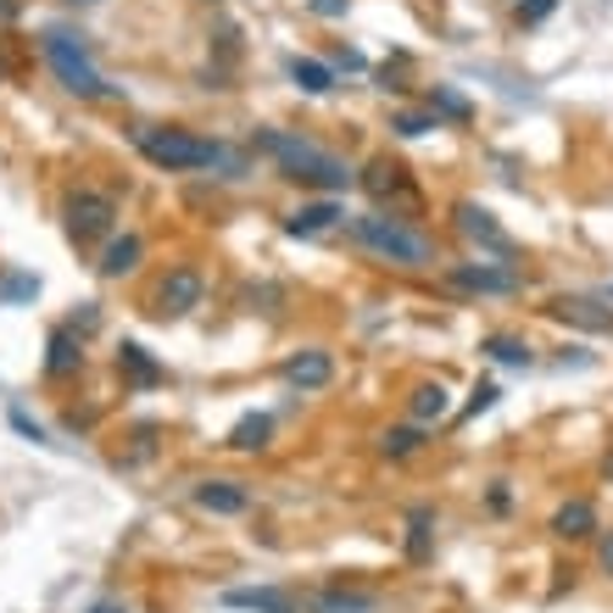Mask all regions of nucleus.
<instances>
[{"mask_svg":"<svg viewBox=\"0 0 613 613\" xmlns=\"http://www.w3.org/2000/svg\"><path fill=\"white\" fill-rule=\"evenodd\" d=\"M251 151H269L274 162H280V173L291 185H307V190H346V185H358V173L346 167L335 151H324V145H313V140H302V134H291V129H251Z\"/></svg>","mask_w":613,"mask_h":613,"instance_id":"obj_1","label":"nucleus"},{"mask_svg":"<svg viewBox=\"0 0 613 613\" xmlns=\"http://www.w3.org/2000/svg\"><path fill=\"white\" fill-rule=\"evenodd\" d=\"M352 240L363 251H374L380 262H396V269H435V240L407 223V218H391V212H358L352 218Z\"/></svg>","mask_w":613,"mask_h":613,"instance_id":"obj_2","label":"nucleus"},{"mask_svg":"<svg viewBox=\"0 0 613 613\" xmlns=\"http://www.w3.org/2000/svg\"><path fill=\"white\" fill-rule=\"evenodd\" d=\"M134 145L151 167L162 173H196V167H218L223 156V140H201L190 129H162V123H145L134 129Z\"/></svg>","mask_w":613,"mask_h":613,"instance_id":"obj_3","label":"nucleus"},{"mask_svg":"<svg viewBox=\"0 0 613 613\" xmlns=\"http://www.w3.org/2000/svg\"><path fill=\"white\" fill-rule=\"evenodd\" d=\"M40 45H45V62H51V73L62 78V90H73L78 101H101V96H112V84L96 73V62L84 56V45H78L73 34L51 29Z\"/></svg>","mask_w":613,"mask_h":613,"instance_id":"obj_4","label":"nucleus"},{"mask_svg":"<svg viewBox=\"0 0 613 613\" xmlns=\"http://www.w3.org/2000/svg\"><path fill=\"white\" fill-rule=\"evenodd\" d=\"M62 218H67V240H73V245H96V240L112 234L118 201H112L107 190H73L67 207H62Z\"/></svg>","mask_w":613,"mask_h":613,"instance_id":"obj_5","label":"nucleus"},{"mask_svg":"<svg viewBox=\"0 0 613 613\" xmlns=\"http://www.w3.org/2000/svg\"><path fill=\"white\" fill-rule=\"evenodd\" d=\"M358 185H363L380 207L391 201V212H396V201H402L413 218L424 212V196H418V185H413V173H407V162H396V156H374V162L358 173Z\"/></svg>","mask_w":613,"mask_h":613,"instance_id":"obj_6","label":"nucleus"},{"mask_svg":"<svg viewBox=\"0 0 613 613\" xmlns=\"http://www.w3.org/2000/svg\"><path fill=\"white\" fill-rule=\"evenodd\" d=\"M447 285L463 291V296H513L524 285V274L518 269H502V262H452Z\"/></svg>","mask_w":613,"mask_h":613,"instance_id":"obj_7","label":"nucleus"},{"mask_svg":"<svg viewBox=\"0 0 613 613\" xmlns=\"http://www.w3.org/2000/svg\"><path fill=\"white\" fill-rule=\"evenodd\" d=\"M547 318L552 324H569V329H585V335H613L607 296H552L547 302Z\"/></svg>","mask_w":613,"mask_h":613,"instance_id":"obj_8","label":"nucleus"},{"mask_svg":"<svg viewBox=\"0 0 613 613\" xmlns=\"http://www.w3.org/2000/svg\"><path fill=\"white\" fill-rule=\"evenodd\" d=\"M201 296H207V285H201L196 269H173V274L156 285V318H190V313L201 307Z\"/></svg>","mask_w":613,"mask_h":613,"instance_id":"obj_9","label":"nucleus"},{"mask_svg":"<svg viewBox=\"0 0 613 613\" xmlns=\"http://www.w3.org/2000/svg\"><path fill=\"white\" fill-rule=\"evenodd\" d=\"M452 223H458V234H469L474 245H485V251H496V256H513V240H507V229L491 218V207L458 201V207H452Z\"/></svg>","mask_w":613,"mask_h":613,"instance_id":"obj_10","label":"nucleus"},{"mask_svg":"<svg viewBox=\"0 0 613 613\" xmlns=\"http://www.w3.org/2000/svg\"><path fill=\"white\" fill-rule=\"evenodd\" d=\"M280 374H285L291 391H324L335 380V358L324 352V346H302V352H291L280 363Z\"/></svg>","mask_w":613,"mask_h":613,"instance_id":"obj_11","label":"nucleus"},{"mask_svg":"<svg viewBox=\"0 0 613 613\" xmlns=\"http://www.w3.org/2000/svg\"><path fill=\"white\" fill-rule=\"evenodd\" d=\"M78 369H84V335L73 324L51 329V340H45V374L51 380H73Z\"/></svg>","mask_w":613,"mask_h":613,"instance_id":"obj_12","label":"nucleus"},{"mask_svg":"<svg viewBox=\"0 0 613 613\" xmlns=\"http://www.w3.org/2000/svg\"><path fill=\"white\" fill-rule=\"evenodd\" d=\"M118 374H123L134 391H156V385L167 380V369H162V363L145 352L140 340H123V346H118Z\"/></svg>","mask_w":613,"mask_h":613,"instance_id":"obj_13","label":"nucleus"},{"mask_svg":"<svg viewBox=\"0 0 613 613\" xmlns=\"http://www.w3.org/2000/svg\"><path fill=\"white\" fill-rule=\"evenodd\" d=\"M196 507L229 518V513H245V507H251V491H245L240 480H201V485H196Z\"/></svg>","mask_w":613,"mask_h":613,"instance_id":"obj_14","label":"nucleus"},{"mask_svg":"<svg viewBox=\"0 0 613 613\" xmlns=\"http://www.w3.org/2000/svg\"><path fill=\"white\" fill-rule=\"evenodd\" d=\"M552 536H558V541H585V536H596V507H591L585 496L563 502V507L552 513Z\"/></svg>","mask_w":613,"mask_h":613,"instance_id":"obj_15","label":"nucleus"},{"mask_svg":"<svg viewBox=\"0 0 613 613\" xmlns=\"http://www.w3.org/2000/svg\"><path fill=\"white\" fill-rule=\"evenodd\" d=\"M346 212H340V201H307V207H296L291 218H285V234H302V240H313V234H324V229H335Z\"/></svg>","mask_w":613,"mask_h":613,"instance_id":"obj_16","label":"nucleus"},{"mask_svg":"<svg viewBox=\"0 0 613 613\" xmlns=\"http://www.w3.org/2000/svg\"><path fill=\"white\" fill-rule=\"evenodd\" d=\"M307 613H380V596H369V591H346V585H329V591L307 596Z\"/></svg>","mask_w":613,"mask_h":613,"instance_id":"obj_17","label":"nucleus"},{"mask_svg":"<svg viewBox=\"0 0 613 613\" xmlns=\"http://www.w3.org/2000/svg\"><path fill=\"white\" fill-rule=\"evenodd\" d=\"M140 256H145V240H140V234H118V240L101 251L96 269H101V280H123V274L140 269Z\"/></svg>","mask_w":613,"mask_h":613,"instance_id":"obj_18","label":"nucleus"},{"mask_svg":"<svg viewBox=\"0 0 613 613\" xmlns=\"http://www.w3.org/2000/svg\"><path fill=\"white\" fill-rule=\"evenodd\" d=\"M223 607H245V613H296V596H291V591H274V585H256V591H223Z\"/></svg>","mask_w":613,"mask_h":613,"instance_id":"obj_19","label":"nucleus"},{"mask_svg":"<svg viewBox=\"0 0 613 613\" xmlns=\"http://www.w3.org/2000/svg\"><path fill=\"white\" fill-rule=\"evenodd\" d=\"M407 413H413V424H441L447 413H452V396H447V385L441 380H435V385H418L413 396H407Z\"/></svg>","mask_w":613,"mask_h":613,"instance_id":"obj_20","label":"nucleus"},{"mask_svg":"<svg viewBox=\"0 0 613 613\" xmlns=\"http://www.w3.org/2000/svg\"><path fill=\"white\" fill-rule=\"evenodd\" d=\"M291 84L302 96H329L335 90V67L318 56H291Z\"/></svg>","mask_w":613,"mask_h":613,"instance_id":"obj_21","label":"nucleus"},{"mask_svg":"<svg viewBox=\"0 0 613 613\" xmlns=\"http://www.w3.org/2000/svg\"><path fill=\"white\" fill-rule=\"evenodd\" d=\"M429 552H435V507H413L407 513V563H429Z\"/></svg>","mask_w":613,"mask_h":613,"instance_id":"obj_22","label":"nucleus"},{"mask_svg":"<svg viewBox=\"0 0 613 613\" xmlns=\"http://www.w3.org/2000/svg\"><path fill=\"white\" fill-rule=\"evenodd\" d=\"M274 441V413H245L234 429H229V447L234 452H262Z\"/></svg>","mask_w":613,"mask_h":613,"instance_id":"obj_23","label":"nucleus"},{"mask_svg":"<svg viewBox=\"0 0 613 613\" xmlns=\"http://www.w3.org/2000/svg\"><path fill=\"white\" fill-rule=\"evenodd\" d=\"M480 352H485L491 363H502V369H530V363H536V352H530L518 335H485Z\"/></svg>","mask_w":613,"mask_h":613,"instance_id":"obj_24","label":"nucleus"},{"mask_svg":"<svg viewBox=\"0 0 613 613\" xmlns=\"http://www.w3.org/2000/svg\"><path fill=\"white\" fill-rule=\"evenodd\" d=\"M424 447V424H391L385 435H380V452L385 458H413Z\"/></svg>","mask_w":613,"mask_h":613,"instance_id":"obj_25","label":"nucleus"},{"mask_svg":"<svg viewBox=\"0 0 613 613\" xmlns=\"http://www.w3.org/2000/svg\"><path fill=\"white\" fill-rule=\"evenodd\" d=\"M424 107H429L435 118H452V123H469V118H474V107H469L458 90H447V84H435V90L424 96Z\"/></svg>","mask_w":613,"mask_h":613,"instance_id":"obj_26","label":"nucleus"},{"mask_svg":"<svg viewBox=\"0 0 613 613\" xmlns=\"http://www.w3.org/2000/svg\"><path fill=\"white\" fill-rule=\"evenodd\" d=\"M391 129H396L402 140H418V134H429V129H441V118H435L429 107H418V112H396Z\"/></svg>","mask_w":613,"mask_h":613,"instance_id":"obj_27","label":"nucleus"},{"mask_svg":"<svg viewBox=\"0 0 613 613\" xmlns=\"http://www.w3.org/2000/svg\"><path fill=\"white\" fill-rule=\"evenodd\" d=\"M34 296H40L34 274H7V280H0V302H34Z\"/></svg>","mask_w":613,"mask_h":613,"instance_id":"obj_28","label":"nucleus"},{"mask_svg":"<svg viewBox=\"0 0 613 613\" xmlns=\"http://www.w3.org/2000/svg\"><path fill=\"white\" fill-rule=\"evenodd\" d=\"M496 396H502V391H496L491 380H480V385L469 391V407H463V418H480V413H491V407H496Z\"/></svg>","mask_w":613,"mask_h":613,"instance_id":"obj_29","label":"nucleus"},{"mask_svg":"<svg viewBox=\"0 0 613 613\" xmlns=\"http://www.w3.org/2000/svg\"><path fill=\"white\" fill-rule=\"evenodd\" d=\"M552 7L558 0H518V23H541V18H552Z\"/></svg>","mask_w":613,"mask_h":613,"instance_id":"obj_30","label":"nucleus"},{"mask_svg":"<svg viewBox=\"0 0 613 613\" xmlns=\"http://www.w3.org/2000/svg\"><path fill=\"white\" fill-rule=\"evenodd\" d=\"M307 7H313V18H346L352 0H307Z\"/></svg>","mask_w":613,"mask_h":613,"instance_id":"obj_31","label":"nucleus"},{"mask_svg":"<svg viewBox=\"0 0 613 613\" xmlns=\"http://www.w3.org/2000/svg\"><path fill=\"white\" fill-rule=\"evenodd\" d=\"M596 569L613 580V530H602V541H596Z\"/></svg>","mask_w":613,"mask_h":613,"instance_id":"obj_32","label":"nucleus"},{"mask_svg":"<svg viewBox=\"0 0 613 613\" xmlns=\"http://www.w3.org/2000/svg\"><path fill=\"white\" fill-rule=\"evenodd\" d=\"M12 424H18L23 435H29V441H45V429H40V424H34V418H29L23 407H12Z\"/></svg>","mask_w":613,"mask_h":613,"instance_id":"obj_33","label":"nucleus"},{"mask_svg":"<svg viewBox=\"0 0 613 613\" xmlns=\"http://www.w3.org/2000/svg\"><path fill=\"white\" fill-rule=\"evenodd\" d=\"M329 67H346V73H363L369 62H363L358 51H335V62H329Z\"/></svg>","mask_w":613,"mask_h":613,"instance_id":"obj_34","label":"nucleus"},{"mask_svg":"<svg viewBox=\"0 0 613 613\" xmlns=\"http://www.w3.org/2000/svg\"><path fill=\"white\" fill-rule=\"evenodd\" d=\"M12 78V62H7V51H0V84H7Z\"/></svg>","mask_w":613,"mask_h":613,"instance_id":"obj_35","label":"nucleus"},{"mask_svg":"<svg viewBox=\"0 0 613 613\" xmlns=\"http://www.w3.org/2000/svg\"><path fill=\"white\" fill-rule=\"evenodd\" d=\"M18 12V0H0V18H12Z\"/></svg>","mask_w":613,"mask_h":613,"instance_id":"obj_36","label":"nucleus"},{"mask_svg":"<svg viewBox=\"0 0 613 613\" xmlns=\"http://www.w3.org/2000/svg\"><path fill=\"white\" fill-rule=\"evenodd\" d=\"M602 474H607V480H613V452H607V463H602Z\"/></svg>","mask_w":613,"mask_h":613,"instance_id":"obj_37","label":"nucleus"},{"mask_svg":"<svg viewBox=\"0 0 613 613\" xmlns=\"http://www.w3.org/2000/svg\"><path fill=\"white\" fill-rule=\"evenodd\" d=\"M73 7H96V0H73Z\"/></svg>","mask_w":613,"mask_h":613,"instance_id":"obj_38","label":"nucleus"},{"mask_svg":"<svg viewBox=\"0 0 613 613\" xmlns=\"http://www.w3.org/2000/svg\"><path fill=\"white\" fill-rule=\"evenodd\" d=\"M96 613H118V607H96Z\"/></svg>","mask_w":613,"mask_h":613,"instance_id":"obj_39","label":"nucleus"}]
</instances>
